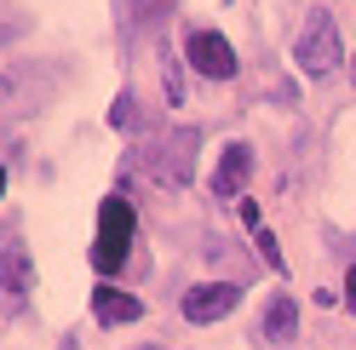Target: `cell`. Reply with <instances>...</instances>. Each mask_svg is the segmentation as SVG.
Segmentation results:
<instances>
[{
    "instance_id": "5",
    "label": "cell",
    "mask_w": 356,
    "mask_h": 350,
    "mask_svg": "<svg viewBox=\"0 0 356 350\" xmlns=\"http://www.w3.org/2000/svg\"><path fill=\"white\" fill-rule=\"evenodd\" d=\"M241 293H248L241 281H207V288H190L178 310H184V322H218L241 304Z\"/></svg>"
},
{
    "instance_id": "15",
    "label": "cell",
    "mask_w": 356,
    "mask_h": 350,
    "mask_svg": "<svg viewBox=\"0 0 356 350\" xmlns=\"http://www.w3.org/2000/svg\"><path fill=\"white\" fill-rule=\"evenodd\" d=\"M6 98H12V81H6V75H0V103H6Z\"/></svg>"
},
{
    "instance_id": "6",
    "label": "cell",
    "mask_w": 356,
    "mask_h": 350,
    "mask_svg": "<svg viewBox=\"0 0 356 350\" xmlns=\"http://www.w3.org/2000/svg\"><path fill=\"white\" fill-rule=\"evenodd\" d=\"M29 288H35V265L24 247H0V299L12 304V310H24L29 304Z\"/></svg>"
},
{
    "instance_id": "14",
    "label": "cell",
    "mask_w": 356,
    "mask_h": 350,
    "mask_svg": "<svg viewBox=\"0 0 356 350\" xmlns=\"http://www.w3.org/2000/svg\"><path fill=\"white\" fill-rule=\"evenodd\" d=\"M345 304H350V310H356V265L345 270Z\"/></svg>"
},
{
    "instance_id": "11",
    "label": "cell",
    "mask_w": 356,
    "mask_h": 350,
    "mask_svg": "<svg viewBox=\"0 0 356 350\" xmlns=\"http://www.w3.org/2000/svg\"><path fill=\"white\" fill-rule=\"evenodd\" d=\"M24 29H29V17H24V12H17V6H12V0H0V47H6V40H12V35H24Z\"/></svg>"
},
{
    "instance_id": "9",
    "label": "cell",
    "mask_w": 356,
    "mask_h": 350,
    "mask_svg": "<svg viewBox=\"0 0 356 350\" xmlns=\"http://www.w3.org/2000/svg\"><path fill=\"white\" fill-rule=\"evenodd\" d=\"M92 316L109 322V327H121V322H138L144 304L132 299V293H121V288H98V293H92Z\"/></svg>"
},
{
    "instance_id": "4",
    "label": "cell",
    "mask_w": 356,
    "mask_h": 350,
    "mask_svg": "<svg viewBox=\"0 0 356 350\" xmlns=\"http://www.w3.org/2000/svg\"><path fill=\"white\" fill-rule=\"evenodd\" d=\"M184 52H190V69H195V75H207V81H230V75H236V52H230V40H225V35H213V29H190V35H184Z\"/></svg>"
},
{
    "instance_id": "16",
    "label": "cell",
    "mask_w": 356,
    "mask_h": 350,
    "mask_svg": "<svg viewBox=\"0 0 356 350\" xmlns=\"http://www.w3.org/2000/svg\"><path fill=\"white\" fill-rule=\"evenodd\" d=\"M0 195H6V167H0Z\"/></svg>"
},
{
    "instance_id": "18",
    "label": "cell",
    "mask_w": 356,
    "mask_h": 350,
    "mask_svg": "<svg viewBox=\"0 0 356 350\" xmlns=\"http://www.w3.org/2000/svg\"><path fill=\"white\" fill-rule=\"evenodd\" d=\"M350 81H356V58H350Z\"/></svg>"
},
{
    "instance_id": "7",
    "label": "cell",
    "mask_w": 356,
    "mask_h": 350,
    "mask_svg": "<svg viewBox=\"0 0 356 350\" xmlns=\"http://www.w3.org/2000/svg\"><path fill=\"white\" fill-rule=\"evenodd\" d=\"M248 178H253V149H248V144H230V149H225V161H218V172H213V195H225V201H241Z\"/></svg>"
},
{
    "instance_id": "1",
    "label": "cell",
    "mask_w": 356,
    "mask_h": 350,
    "mask_svg": "<svg viewBox=\"0 0 356 350\" xmlns=\"http://www.w3.org/2000/svg\"><path fill=\"white\" fill-rule=\"evenodd\" d=\"M127 253H132V207H127V195H104V207H98V242H92V270L115 276L127 265Z\"/></svg>"
},
{
    "instance_id": "8",
    "label": "cell",
    "mask_w": 356,
    "mask_h": 350,
    "mask_svg": "<svg viewBox=\"0 0 356 350\" xmlns=\"http://www.w3.org/2000/svg\"><path fill=\"white\" fill-rule=\"evenodd\" d=\"M259 339H264V344H287V339H299V304L287 299V293H276L270 304H264Z\"/></svg>"
},
{
    "instance_id": "12",
    "label": "cell",
    "mask_w": 356,
    "mask_h": 350,
    "mask_svg": "<svg viewBox=\"0 0 356 350\" xmlns=\"http://www.w3.org/2000/svg\"><path fill=\"white\" fill-rule=\"evenodd\" d=\"M109 121H115L121 133H127V126H138V98H132V92H121V98H115V109H109Z\"/></svg>"
},
{
    "instance_id": "2",
    "label": "cell",
    "mask_w": 356,
    "mask_h": 350,
    "mask_svg": "<svg viewBox=\"0 0 356 350\" xmlns=\"http://www.w3.org/2000/svg\"><path fill=\"white\" fill-rule=\"evenodd\" d=\"M195 149H202V133H195V126H172V133H161L155 149H149V178L167 184V190L190 184L195 178Z\"/></svg>"
},
{
    "instance_id": "10",
    "label": "cell",
    "mask_w": 356,
    "mask_h": 350,
    "mask_svg": "<svg viewBox=\"0 0 356 350\" xmlns=\"http://www.w3.org/2000/svg\"><path fill=\"white\" fill-rule=\"evenodd\" d=\"M172 12H178V0H132V17H138L144 29H155V24H167Z\"/></svg>"
},
{
    "instance_id": "17",
    "label": "cell",
    "mask_w": 356,
    "mask_h": 350,
    "mask_svg": "<svg viewBox=\"0 0 356 350\" xmlns=\"http://www.w3.org/2000/svg\"><path fill=\"white\" fill-rule=\"evenodd\" d=\"M58 350H75V339H63V344H58Z\"/></svg>"
},
{
    "instance_id": "3",
    "label": "cell",
    "mask_w": 356,
    "mask_h": 350,
    "mask_svg": "<svg viewBox=\"0 0 356 350\" xmlns=\"http://www.w3.org/2000/svg\"><path fill=\"white\" fill-rule=\"evenodd\" d=\"M293 58H299V69L305 75H333V63H339V24H333V12H310L305 17V29L293 40Z\"/></svg>"
},
{
    "instance_id": "13",
    "label": "cell",
    "mask_w": 356,
    "mask_h": 350,
    "mask_svg": "<svg viewBox=\"0 0 356 350\" xmlns=\"http://www.w3.org/2000/svg\"><path fill=\"white\" fill-rule=\"evenodd\" d=\"M253 242H259V258H264V265L282 270V247H276V235H270V230H253Z\"/></svg>"
}]
</instances>
